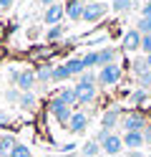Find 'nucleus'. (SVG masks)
<instances>
[{"instance_id": "obj_1", "label": "nucleus", "mask_w": 151, "mask_h": 157, "mask_svg": "<svg viewBox=\"0 0 151 157\" xmlns=\"http://www.w3.org/2000/svg\"><path fill=\"white\" fill-rule=\"evenodd\" d=\"M146 117L141 112H128L121 117V127H124V132H144L146 129Z\"/></svg>"}, {"instance_id": "obj_2", "label": "nucleus", "mask_w": 151, "mask_h": 157, "mask_svg": "<svg viewBox=\"0 0 151 157\" xmlns=\"http://www.w3.org/2000/svg\"><path fill=\"white\" fill-rule=\"evenodd\" d=\"M121 81V66L118 63H108L98 71V84L101 86H113Z\"/></svg>"}, {"instance_id": "obj_3", "label": "nucleus", "mask_w": 151, "mask_h": 157, "mask_svg": "<svg viewBox=\"0 0 151 157\" xmlns=\"http://www.w3.org/2000/svg\"><path fill=\"white\" fill-rule=\"evenodd\" d=\"M101 150H103L106 155H111V157H118L121 150H124V137H118V134H113V132H108L103 140H101Z\"/></svg>"}, {"instance_id": "obj_4", "label": "nucleus", "mask_w": 151, "mask_h": 157, "mask_svg": "<svg viewBox=\"0 0 151 157\" xmlns=\"http://www.w3.org/2000/svg\"><path fill=\"white\" fill-rule=\"evenodd\" d=\"M10 78L18 84L20 91H30L35 86V74L33 71H10Z\"/></svg>"}, {"instance_id": "obj_5", "label": "nucleus", "mask_w": 151, "mask_h": 157, "mask_svg": "<svg viewBox=\"0 0 151 157\" xmlns=\"http://www.w3.org/2000/svg\"><path fill=\"white\" fill-rule=\"evenodd\" d=\"M73 89H76V104H91V101L96 99V86H93V84L78 81Z\"/></svg>"}, {"instance_id": "obj_6", "label": "nucleus", "mask_w": 151, "mask_h": 157, "mask_svg": "<svg viewBox=\"0 0 151 157\" xmlns=\"http://www.w3.org/2000/svg\"><path fill=\"white\" fill-rule=\"evenodd\" d=\"M50 114H53L60 124H68V122H70V117H73L70 106H68V104H63V101H58V99L50 101Z\"/></svg>"}, {"instance_id": "obj_7", "label": "nucleus", "mask_w": 151, "mask_h": 157, "mask_svg": "<svg viewBox=\"0 0 151 157\" xmlns=\"http://www.w3.org/2000/svg\"><path fill=\"white\" fill-rule=\"evenodd\" d=\"M106 3H88L86 5V10H83V21H88V23H96V21H101V18L106 15Z\"/></svg>"}, {"instance_id": "obj_8", "label": "nucleus", "mask_w": 151, "mask_h": 157, "mask_svg": "<svg viewBox=\"0 0 151 157\" xmlns=\"http://www.w3.org/2000/svg\"><path fill=\"white\" fill-rule=\"evenodd\" d=\"M63 15H66V5H60V3H56V5H50V8H45V23L48 25H60V21H63Z\"/></svg>"}, {"instance_id": "obj_9", "label": "nucleus", "mask_w": 151, "mask_h": 157, "mask_svg": "<svg viewBox=\"0 0 151 157\" xmlns=\"http://www.w3.org/2000/svg\"><path fill=\"white\" fill-rule=\"evenodd\" d=\"M83 10H86V3L83 0H70V3L66 5V15L70 18V21H83Z\"/></svg>"}, {"instance_id": "obj_10", "label": "nucleus", "mask_w": 151, "mask_h": 157, "mask_svg": "<svg viewBox=\"0 0 151 157\" xmlns=\"http://www.w3.org/2000/svg\"><path fill=\"white\" fill-rule=\"evenodd\" d=\"M118 119H121V109H118V106H113V109H108V112L103 114V119H101V129L111 132V129H113V127L118 124Z\"/></svg>"}, {"instance_id": "obj_11", "label": "nucleus", "mask_w": 151, "mask_h": 157, "mask_svg": "<svg viewBox=\"0 0 151 157\" xmlns=\"http://www.w3.org/2000/svg\"><path fill=\"white\" fill-rule=\"evenodd\" d=\"M141 38H144V36H141L136 28H134V31H128L124 36V51H131V53L138 51V48H141Z\"/></svg>"}, {"instance_id": "obj_12", "label": "nucleus", "mask_w": 151, "mask_h": 157, "mask_svg": "<svg viewBox=\"0 0 151 157\" xmlns=\"http://www.w3.org/2000/svg\"><path fill=\"white\" fill-rule=\"evenodd\" d=\"M86 127H88V117L83 112H78L70 117V122H68V129L73 132V134H81V132H86Z\"/></svg>"}, {"instance_id": "obj_13", "label": "nucleus", "mask_w": 151, "mask_h": 157, "mask_svg": "<svg viewBox=\"0 0 151 157\" xmlns=\"http://www.w3.org/2000/svg\"><path fill=\"white\" fill-rule=\"evenodd\" d=\"M144 132H124V147L128 150H141V144H144Z\"/></svg>"}, {"instance_id": "obj_14", "label": "nucleus", "mask_w": 151, "mask_h": 157, "mask_svg": "<svg viewBox=\"0 0 151 157\" xmlns=\"http://www.w3.org/2000/svg\"><path fill=\"white\" fill-rule=\"evenodd\" d=\"M15 147H18V140L13 134H3L0 137V157H10Z\"/></svg>"}, {"instance_id": "obj_15", "label": "nucleus", "mask_w": 151, "mask_h": 157, "mask_svg": "<svg viewBox=\"0 0 151 157\" xmlns=\"http://www.w3.org/2000/svg\"><path fill=\"white\" fill-rule=\"evenodd\" d=\"M113 58H116V51H113V48H103V51H96V66L103 68V66H108V63H116Z\"/></svg>"}, {"instance_id": "obj_16", "label": "nucleus", "mask_w": 151, "mask_h": 157, "mask_svg": "<svg viewBox=\"0 0 151 157\" xmlns=\"http://www.w3.org/2000/svg\"><path fill=\"white\" fill-rule=\"evenodd\" d=\"M66 66H68L70 76H81L83 71H88V68H86V63H83V56H81V58H70V61H68Z\"/></svg>"}, {"instance_id": "obj_17", "label": "nucleus", "mask_w": 151, "mask_h": 157, "mask_svg": "<svg viewBox=\"0 0 151 157\" xmlns=\"http://www.w3.org/2000/svg\"><path fill=\"white\" fill-rule=\"evenodd\" d=\"M56 99L63 101V104H68V106H73V104H76V89H60Z\"/></svg>"}, {"instance_id": "obj_18", "label": "nucleus", "mask_w": 151, "mask_h": 157, "mask_svg": "<svg viewBox=\"0 0 151 157\" xmlns=\"http://www.w3.org/2000/svg\"><path fill=\"white\" fill-rule=\"evenodd\" d=\"M134 8V0H113L111 3V10L113 13H128Z\"/></svg>"}, {"instance_id": "obj_19", "label": "nucleus", "mask_w": 151, "mask_h": 157, "mask_svg": "<svg viewBox=\"0 0 151 157\" xmlns=\"http://www.w3.org/2000/svg\"><path fill=\"white\" fill-rule=\"evenodd\" d=\"M50 78H53V68H50V66H38L35 81H50Z\"/></svg>"}, {"instance_id": "obj_20", "label": "nucleus", "mask_w": 151, "mask_h": 157, "mask_svg": "<svg viewBox=\"0 0 151 157\" xmlns=\"http://www.w3.org/2000/svg\"><path fill=\"white\" fill-rule=\"evenodd\" d=\"M66 78H70V71H68V66H56L53 68V81H66Z\"/></svg>"}, {"instance_id": "obj_21", "label": "nucleus", "mask_w": 151, "mask_h": 157, "mask_svg": "<svg viewBox=\"0 0 151 157\" xmlns=\"http://www.w3.org/2000/svg\"><path fill=\"white\" fill-rule=\"evenodd\" d=\"M98 150H101V144H98L96 140H91V142L83 144V155H86V157H98Z\"/></svg>"}, {"instance_id": "obj_22", "label": "nucleus", "mask_w": 151, "mask_h": 157, "mask_svg": "<svg viewBox=\"0 0 151 157\" xmlns=\"http://www.w3.org/2000/svg\"><path fill=\"white\" fill-rule=\"evenodd\" d=\"M131 68H134V74H136V76H141V74L151 71V68H149V63H146V58H136V61L131 63Z\"/></svg>"}, {"instance_id": "obj_23", "label": "nucleus", "mask_w": 151, "mask_h": 157, "mask_svg": "<svg viewBox=\"0 0 151 157\" xmlns=\"http://www.w3.org/2000/svg\"><path fill=\"white\" fill-rule=\"evenodd\" d=\"M131 101H134L136 106H138V104H146V101H149V91H146V89H136L134 94H131Z\"/></svg>"}, {"instance_id": "obj_24", "label": "nucleus", "mask_w": 151, "mask_h": 157, "mask_svg": "<svg viewBox=\"0 0 151 157\" xmlns=\"http://www.w3.org/2000/svg\"><path fill=\"white\" fill-rule=\"evenodd\" d=\"M136 31H138L141 36H149V33H151V18H138Z\"/></svg>"}, {"instance_id": "obj_25", "label": "nucleus", "mask_w": 151, "mask_h": 157, "mask_svg": "<svg viewBox=\"0 0 151 157\" xmlns=\"http://www.w3.org/2000/svg\"><path fill=\"white\" fill-rule=\"evenodd\" d=\"M18 101H20V106H25V109H33V106H35V96L30 94V91H25Z\"/></svg>"}, {"instance_id": "obj_26", "label": "nucleus", "mask_w": 151, "mask_h": 157, "mask_svg": "<svg viewBox=\"0 0 151 157\" xmlns=\"http://www.w3.org/2000/svg\"><path fill=\"white\" fill-rule=\"evenodd\" d=\"M78 81H83V84H96V81H98V76H96L93 71H83V74L78 76Z\"/></svg>"}, {"instance_id": "obj_27", "label": "nucleus", "mask_w": 151, "mask_h": 157, "mask_svg": "<svg viewBox=\"0 0 151 157\" xmlns=\"http://www.w3.org/2000/svg\"><path fill=\"white\" fill-rule=\"evenodd\" d=\"M138 89H151V71L138 76Z\"/></svg>"}, {"instance_id": "obj_28", "label": "nucleus", "mask_w": 151, "mask_h": 157, "mask_svg": "<svg viewBox=\"0 0 151 157\" xmlns=\"http://www.w3.org/2000/svg\"><path fill=\"white\" fill-rule=\"evenodd\" d=\"M10 157H33V155H30V150H28L25 144H18L15 150H13V155H10Z\"/></svg>"}, {"instance_id": "obj_29", "label": "nucleus", "mask_w": 151, "mask_h": 157, "mask_svg": "<svg viewBox=\"0 0 151 157\" xmlns=\"http://www.w3.org/2000/svg\"><path fill=\"white\" fill-rule=\"evenodd\" d=\"M60 36H63V25H53L48 31V41H56V38H60Z\"/></svg>"}, {"instance_id": "obj_30", "label": "nucleus", "mask_w": 151, "mask_h": 157, "mask_svg": "<svg viewBox=\"0 0 151 157\" xmlns=\"http://www.w3.org/2000/svg\"><path fill=\"white\" fill-rule=\"evenodd\" d=\"M83 63H86V68H91V66H96V51H91V53H86V56H83Z\"/></svg>"}, {"instance_id": "obj_31", "label": "nucleus", "mask_w": 151, "mask_h": 157, "mask_svg": "<svg viewBox=\"0 0 151 157\" xmlns=\"http://www.w3.org/2000/svg\"><path fill=\"white\" fill-rule=\"evenodd\" d=\"M141 48H144V51H146V56L151 53V33H149V36H144V38H141Z\"/></svg>"}, {"instance_id": "obj_32", "label": "nucleus", "mask_w": 151, "mask_h": 157, "mask_svg": "<svg viewBox=\"0 0 151 157\" xmlns=\"http://www.w3.org/2000/svg\"><path fill=\"white\" fill-rule=\"evenodd\" d=\"M141 18H151V0H149L144 8H141Z\"/></svg>"}, {"instance_id": "obj_33", "label": "nucleus", "mask_w": 151, "mask_h": 157, "mask_svg": "<svg viewBox=\"0 0 151 157\" xmlns=\"http://www.w3.org/2000/svg\"><path fill=\"white\" fill-rule=\"evenodd\" d=\"M144 140L151 142V124H146V129H144Z\"/></svg>"}, {"instance_id": "obj_34", "label": "nucleus", "mask_w": 151, "mask_h": 157, "mask_svg": "<svg viewBox=\"0 0 151 157\" xmlns=\"http://www.w3.org/2000/svg\"><path fill=\"white\" fill-rule=\"evenodd\" d=\"M38 3H40V5H48V8H50V5H56L58 0H38Z\"/></svg>"}, {"instance_id": "obj_35", "label": "nucleus", "mask_w": 151, "mask_h": 157, "mask_svg": "<svg viewBox=\"0 0 151 157\" xmlns=\"http://www.w3.org/2000/svg\"><path fill=\"white\" fill-rule=\"evenodd\" d=\"M126 157H144V155H141V150H131Z\"/></svg>"}, {"instance_id": "obj_36", "label": "nucleus", "mask_w": 151, "mask_h": 157, "mask_svg": "<svg viewBox=\"0 0 151 157\" xmlns=\"http://www.w3.org/2000/svg\"><path fill=\"white\" fill-rule=\"evenodd\" d=\"M13 3H15V0H0V8H10Z\"/></svg>"}, {"instance_id": "obj_37", "label": "nucleus", "mask_w": 151, "mask_h": 157, "mask_svg": "<svg viewBox=\"0 0 151 157\" xmlns=\"http://www.w3.org/2000/svg\"><path fill=\"white\" fill-rule=\"evenodd\" d=\"M146 63H149V68H151V53H149V56H146Z\"/></svg>"}, {"instance_id": "obj_38", "label": "nucleus", "mask_w": 151, "mask_h": 157, "mask_svg": "<svg viewBox=\"0 0 151 157\" xmlns=\"http://www.w3.org/2000/svg\"><path fill=\"white\" fill-rule=\"evenodd\" d=\"M83 3H86V5H88V3H101V0H83Z\"/></svg>"}, {"instance_id": "obj_39", "label": "nucleus", "mask_w": 151, "mask_h": 157, "mask_svg": "<svg viewBox=\"0 0 151 157\" xmlns=\"http://www.w3.org/2000/svg\"><path fill=\"white\" fill-rule=\"evenodd\" d=\"M0 36H3V23H0Z\"/></svg>"}, {"instance_id": "obj_40", "label": "nucleus", "mask_w": 151, "mask_h": 157, "mask_svg": "<svg viewBox=\"0 0 151 157\" xmlns=\"http://www.w3.org/2000/svg\"><path fill=\"white\" fill-rule=\"evenodd\" d=\"M149 96H151V91H149Z\"/></svg>"}, {"instance_id": "obj_41", "label": "nucleus", "mask_w": 151, "mask_h": 157, "mask_svg": "<svg viewBox=\"0 0 151 157\" xmlns=\"http://www.w3.org/2000/svg\"><path fill=\"white\" fill-rule=\"evenodd\" d=\"M149 157H151V155H149Z\"/></svg>"}]
</instances>
